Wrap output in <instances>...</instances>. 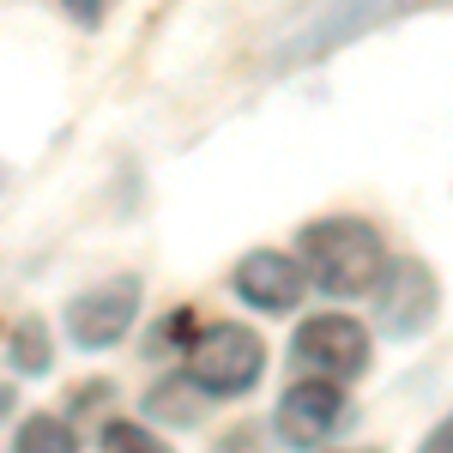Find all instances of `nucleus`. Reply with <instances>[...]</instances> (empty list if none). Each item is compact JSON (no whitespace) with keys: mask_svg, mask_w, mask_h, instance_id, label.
I'll return each instance as SVG.
<instances>
[{"mask_svg":"<svg viewBox=\"0 0 453 453\" xmlns=\"http://www.w3.org/2000/svg\"><path fill=\"white\" fill-rule=\"evenodd\" d=\"M200 381L181 369V375H170V381H157L151 393H145V418H164L175 423V429H188V423H200Z\"/></svg>","mask_w":453,"mask_h":453,"instance_id":"obj_8","label":"nucleus"},{"mask_svg":"<svg viewBox=\"0 0 453 453\" xmlns=\"http://www.w3.org/2000/svg\"><path fill=\"white\" fill-rule=\"evenodd\" d=\"M140 320V279L134 273H115L104 284H85L61 309V326L79 350H115Z\"/></svg>","mask_w":453,"mask_h":453,"instance_id":"obj_4","label":"nucleus"},{"mask_svg":"<svg viewBox=\"0 0 453 453\" xmlns=\"http://www.w3.org/2000/svg\"><path fill=\"white\" fill-rule=\"evenodd\" d=\"M6 363L19 369V375H49V363H55V345H49V326L25 314L19 326H12V339H6Z\"/></svg>","mask_w":453,"mask_h":453,"instance_id":"obj_9","label":"nucleus"},{"mask_svg":"<svg viewBox=\"0 0 453 453\" xmlns=\"http://www.w3.org/2000/svg\"><path fill=\"white\" fill-rule=\"evenodd\" d=\"M12 453H79V435H73L67 418H55V411H36V418L19 423V435H12Z\"/></svg>","mask_w":453,"mask_h":453,"instance_id":"obj_10","label":"nucleus"},{"mask_svg":"<svg viewBox=\"0 0 453 453\" xmlns=\"http://www.w3.org/2000/svg\"><path fill=\"white\" fill-rule=\"evenodd\" d=\"M381 333L387 339H418L429 333V320L441 314V284L423 260H393L381 279Z\"/></svg>","mask_w":453,"mask_h":453,"instance_id":"obj_6","label":"nucleus"},{"mask_svg":"<svg viewBox=\"0 0 453 453\" xmlns=\"http://www.w3.org/2000/svg\"><path fill=\"white\" fill-rule=\"evenodd\" d=\"M188 375L200 381L206 399H242L266 375V339L242 320H211L188 345Z\"/></svg>","mask_w":453,"mask_h":453,"instance_id":"obj_2","label":"nucleus"},{"mask_svg":"<svg viewBox=\"0 0 453 453\" xmlns=\"http://www.w3.org/2000/svg\"><path fill=\"white\" fill-rule=\"evenodd\" d=\"M369 357H375L369 326L350 320V314H339V309L309 314V320L296 326V339H290V363H296V369L326 375V381H339V387L363 381V375H369Z\"/></svg>","mask_w":453,"mask_h":453,"instance_id":"obj_3","label":"nucleus"},{"mask_svg":"<svg viewBox=\"0 0 453 453\" xmlns=\"http://www.w3.org/2000/svg\"><path fill=\"white\" fill-rule=\"evenodd\" d=\"M296 260L309 266V284L326 296H375L387 279V248L375 236V224L363 218H314L296 236Z\"/></svg>","mask_w":453,"mask_h":453,"instance_id":"obj_1","label":"nucleus"},{"mask_svg":"<svg viewBox=\"0 0 453 453\" xmlns=\"http://www.w3.org/2000/svg\"><path fill=\"white\" fill-rule=\"evenodd\" d=\"M211 453H260V441H254V429H248V423H236V429H230Z\"/></svg>","mask_w":453,"mask_h":453,"instance_id":"obj_12","label":"nucleus"},{"mask_svg":"<svg viewBox=\"0 0 453 453\" xmlns=\"http://www.w3.org/2000/svg\"><path fill=\"white\" fill-rule=\"evenodd\" d=\"M418 453H453V411L435 423L429 435H423V448H418Z\"/></svg>","mask_w":453,"mask_h":453,"instance_id":"obj_13","label":"nucleus"},{"mask_svg":"<svg viewBox=\"0 0 453 453\" xmlns=\"http://www.w3.org/2000/svg\"><path fill=\"white\" fill-rule=\"evenodd\" d=\"M230 290L260 314H290L309 296V266L284 248H248L236 260V273H230Z\"/></svg>","mask_w":453,"mask_h":453,"instance_id":"obj_5","label":"nucleus"},{"mask_svg":"<svg viewBox=\"0 0 453 453\" xmlns=\"http://www.w3.org/2000/svg\"><path fill=\"white\" fill-rule=\"evenodd\" d=\"M79 19H97V12H109V0H67Z\"/></svg>","mask_w":453,"mask_h":453,"instance_id":"obj_14","label":"nucleus"},{"mask_svg":"<svg viewBox=\"0 0 453 453\" xmlns=\"http://www.w3.org/2000/svg\"><path fill=\"white\" fill-rule=\"evenodd\" d=\"M339 418H345V387L326 381V375L290 381L284 399H279V411H273V423H279V435L290 448H320V441L339 429Z\"/></svg>","mask_w":453,"mask_h":453,"instance_id":"obj_7","label":"nucleus"},{"mask_svg":"<svg viewBox=\"0 0 453 453\" xmlns=\"http://www.w3.org/2000/svg\"><path fill=\"white\" fill-rule=\"evenodd\" d=\"M97 453H175L151 423H134V418H115L97 429Z\"/></svg>","mask_w":453,"mask_h":453,"instance_id":"obj_11","label":"nucleus"}]
</instances>
